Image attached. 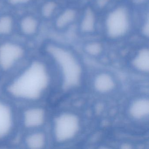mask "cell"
I'll return each mask as SVG.
<instances>
[{"label": "cell", "instance_id": "15", "mask_svg": "<svg viewBox=\"0 0 149 149\" xmlns=\"http://www.w3.org/2000/svg\"><path fill=\"white\" fill-rule=\"evenodd\" d=\"M33 0H8V3L14 6H21L29 4Z\"/></svg>", "mask_w": 149, "mask_h": 149}, {"label": "cell", "instance_id": "7", "mask_svg": "<svg viewBox=\"0 0 149 149\" xmlns=\"http://www.w3.org/2000/svg\"><path fill=\"white\" fill-rule=\"evenodd\" d=\"M79 120L75 115L62 114L55 118L52 126V132L55 140L63 142L73 138L79 129Z\"/></svg>", "mask_w": 149, "mask_h": 149}, {"label": "cell", "instance_id": "6", "mask_svg": "<svg viewBox=\"0 0 149 149\" xmlns=\"http://www.w3.org/2000/svg\"><path fill=\"white\" fill-rule=\"evenodd\" d=\"M47 118V111L41 103L22 105L18 109L19 128L22 132L44 129Z\"/></svg>", "mask_w": 149, "mask_h": 149}, {"label": "cell", "instance_id": "2", "mask_svg": "<svg viewBox=\"0 0 149 149\" xmlns=\"http://www.w3.org/2000/svg\"><path fill=\"white\" fill-rule=\"evenodd\" d=\"M45 52L49 59L61 69L66 84L73 85L77 83L80 69L77 61L71 52L62 45L52 42L46 45Z\"/></svg>", "mask_w": 149, "mask_h": 149}, {"label": "cell", "instance_id": "3", "mask_svg": "<svg viewBox=\"0 0 149 149\" xmlns=\"http://www.w3.org/2000/svg\"><path fill=\"white\" fill-rule=\"evenodd\" d=\"M18 109L15 104L0 94V146L13 142L19 132Z\"/></svg>", "mask_w": 149, "mask_h": 149}, {"label": "cell", "instance_id": "11", "mask_svg": "<svg viewBox=\"0 0 149 149\" xmlns=\"http://www.w3.org/2000/svg\"><path fill=\"white\" fill-rule=\"evenodd\" d=\"M133 65L138 69L148 72L149 67V54L148 49L143 48L139 50L133 60Z\"/></svg>", "mask_w": 149, "mask_h": 149}, {"label": "cell", "instance_id": "5", "mask_svg": "<svg viewBox=\"0 0 149 149\" xmlns=\"http://www.w3.org/2000/svg\"><path fill=\"white\" fill-rule=\"evenodd\" d=\"M104 26L106 35L110 39L118 40L125 37L131 28L130 11L123 6L114 8L107 14Z\"/></svg>", "mask_w": 149, "mask_h": 149}, {"label": "cell", "instance_id": "10", "mask_svg": "<svg viewBox=\"0 0 149 149\" xmlns=\"http://www.w3.org/2000/svg\"><path fill=\"white\" fill-rule=\"evenodd\" d=\"M149 101L143 98L134 102L130 109L131 116L136 119H141L148 115L149 111Z\"/></svg>", "mask_w": 149, "mask_h": 149}, {"label": "cell", "instance_id": "4", "mask_svg": "<svg viewBox=\"0 0 149 149\" xmlns=\"http://www.w3.org/2000/svg\"><path fill=\"white\" fill-rule=\"evenodd\" d=\"M25 48L14 42L0 44V77L6 78L17 70L26 61Z\"/></svg>", "mask_w": 149, "mask_h": 149}, {"label": "cell", "instance_id": "13", "mask_svg": "<svg viewBox=\"0 0 149 149\" xmlns=\"http://www.w3.org/2000/svg\"><path fill=\"white\" fill-rule=\"evenodd\" d=\"M14 26V22L12 16L4 15L0 17V36L9 35L12 33Z\"/></svg>", "mask_w": 149, "mask_h": 149}, {"label": "cell", "instance_id": "14", "mask_svg": "<svg viewBox=\"0 0 149 149\" xmlns=\"http://www.w3.org/2000/svg\"><path fill=\"white\" fill-rule=\"evenodd\" d=\"M53 4H54L53 3L49 2L45 4L42 8V14L45 17H48L51 15V14L52 13V11L54 10V7Z\"/></svg>", "mask_w": 149, "mask_h": 149}, {"label": "cell", "instance_id": "16", "mask_svg": "<svg viewBox=\"0 0 149 149\" xmlns=\"http://www.w3.org/2000/svg\"><path fill=\"white\" fill-rule=\"evenodd\" d=\"M0 79H1V77H0Z\"/></svg>", "mask_w": 149, "mask_h": 149}, {"label": "cell", "instance_id": "8", "mask_svg": "<svg viewBox=\"0 0 149 149\" xmlns=\"http://www.w3.org/2000/svg\"><path fill=\"white\" fill-rule=\"evenodd\" d=\"M21 142L26 149H44L47 146V136L44 129L26 132H23Z\"/></svg>", "mask_w": 149, "mask_h": 149}, {"label": "cell", "instance_id": "12", "mask_svg": "<svg viewBox=\"0 0 149 149\" xmlns=\"http://www.w3.org/2000/svg\"><path fill=\"white\" fill-rule=\"evenodd\" d=\"M114 81L111 77L106 74L97 76L95 80V87L96 89L101 92H107L113 88Z\"/></svg>", "mask_w": 149, "mask_h": 149}, {"label": "cell", "instance_id": "1", "mask_svg": "<svg viewBox=\"0 0 149 149\" xmlns=\"http://www.w3.org/2000/svg\"><path fill=\"white\" fill-rule=\"evenodd\" d=\"M45 60L35 57L5 78L1 93L14 104L41 103L51 84L50 70Z\"/></svg>", "mask_w": 149, "mask_h": 149}, {"label": "cell", "instance_id": "9", "mask_svg": "<svg viewBox=\"0 0 149 149\" xmlns=\"http://www.w3.org/2000/svg\"><path fill=\"white\" fill-rule=\"evenodd\" d=\"M21 32L26 36L34 35L39 29V22L34 16L29 15L22 19L20 23Z\"/></svg>", "mask_w": 149, "mask_h": 149}]
</instances>
